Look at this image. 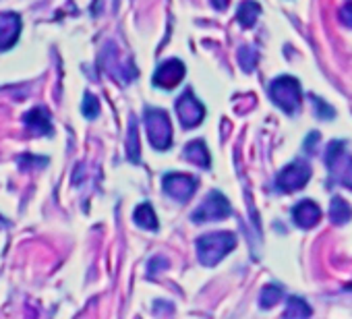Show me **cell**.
<instances>
[{
  "label": "cell",
  "instance_id": "6da1fadb",
  "mask_svg": "<svg viewBox=\"0 0 352 319\" xmlns=\"http://www.w3.org/2000/svg\"><path fill=\"white\" fill-rule=\"evenodd\" d=\"M237 247V237L228 231H218V233H207L197 241V257L203 265L211 268L220 263L230 251Z\"/></svg>",
  "mask_w": 352,
  "mask_h": 319
},
{
  "label": "cell",
  "instance_id": "7a4b0ae2",
  "mask_svg": "<svg viewBox=\"0 0 352 319\" xmlns=\"http://www.w3.org/2000/svg\"><path fill=\"white\" fill-rule=\"evenodd\" d=\"M270 97L286 115H294L301 108V97H303L298 79H294L290 75L274 79L270 83Z\"/></svg>",
  "mask_w": 352,
  "mask_h": 319
},
{
  "label": "cell",
  "instance_id": "3957f363",
  "mask_svg": "<svg viewBox=\"0 0 352 319\" xmlns=\"http://www.w3.org/2000/svg\"><path fill=\"white\" fill-rule=\"evenodd\" d=\"M325 164L331 172V178L340 180L346 189L352 191V156L346 152L342 141H331L325 154Z\"/></svg>",
  "mask_w": 352,
  "mask_h": 319
},
{
  "label": "cell",
  "instance_id": "277c9868",
  "mask_svg": "<svg viewBox=\"0 0 352 319\" xmlns=\"http://www.w3.org/2000/svg\"><path fill=\"white\" fill-rule=\"evenodd\" d=\"M145 129H148L150 143L156 150H168L172 145V125H170V117L164 110H158V108L148 110Z\"/></svg>",
  "mask_w": 352,
  "mask_h": 319
},
{
  "label": "cell",
  "instance_id": "5b68a950",
  "mask_svg": "<svg viewBox=\"0 0 352 319\" xmlns=\"http://www.w3.org/2000/svg\"><path fill=\"white\" fill-rule=\"evenodd\" d=\"M230 214H232L230 201H228L222 193L211 191V193H209V195L199 203V207L193 211L191 220H193V222H201V224H205V222H218V220H224V218H228Z\"/></svg>",
  "mask_w": 352,
  "mask_h": 319
},
{
  "label": "cell",
  "instance_id": "8992f818",
  "mask_svg": "<svg viewBox=\"0 0 352 319\" xmlns=\"http://www.w3.org/2000/svg\"><path fill=\"white\" fill-rule=\"evenodd\" d=\"M311 178V166L305 160H294L292 164H288L276 178V185L280 191L284 193H292L303 189Z\"/></svg>",
  "mask_w": 352,
  "mask_h": 319
},
{
  "label": "cell",
  "instance_id": "52a82bcc",
  "mask_svg": "<svg viewBox=\"0 0 352 319\" xmlns=\"http://www.w3.org/2000/svg\"><path fill=\"white\" fill-rule=\"evenodd\" d=\"M176 113H178L180 125H183L185 129H195V127L205 119V108H203V104H201L191 91H185V93L176 99Z\"/></svg>",
  "mask_w": 352,
  "mask_h": 319
},
{
  "label": "cell",
  "instance_id": "ba28073f",
  "mask_svg": "<svg viewBox=\"0 0 352 319\" xmlns=\"http://www.w3.org/2000/svg\"><path fill=\"white\" fill-rule=\"evenodd\" d=\"M199 180L193 176V174H180V172H172V174H166L164 180H162V187L164 191L176 199V201H189L197 189Z\"/></svg>",
  "mask_w": 352,
  "mask_h": 319
},
{
  "label": "cell",
  "instance_id": "9c48e42d",
  "mask_svg": "<svg viewBox=\"0 0 352 319\" xmlns=\"http://www.w3.org/2000/svg\"><path fill=\"white\" fill-rule=\"evenodd\" d=\"M185 73H187L185 64L180 60L172 58V60H166L158 67V71L154 75V83L162 89H172L183 81Z\"/></svg>",
  "mask_w": 352,
  "mask_h": 319
},
{
  "label": "cell",
  "instance_id": "30bf717a",
  "mask_svg": "<svg viewBox=\"0 0 352 319\" xmlns=\"http://www.w3.org/2000/svg\"><path fill=\"white\" fill-rule=\"evenodd\" d=\"M292 218L294 224L301 228H313L319 220H321V209L315 201L311 199H303L292 207Z\"/></svg>",
  "mask_w": 352,
  "mask_h": 319
},
{
  "label": "cell",
  "instance_id": "8fae6325",
  "mask_svg": "<svg viewBox=\"0 0 352 319\" xmlns=\"http://www.w3.org/2000/svg\"><path fill=\"white\" fill-rule=\"evenodd\" d=\"M21 34V19L15 13H7L0 17V52L15 46Z\"/></svg>",
  "mask_w": 352,
  "mask_h": 319
},
{
  "label": "cell",
  "instance_id": "7c38bea8",
  "mask_svg": "<svg viewBox=\"0 0 352 319\" xmlns=\"http://www.w3.org/2000/svg\"><path fill=\"white\" fill-rule=\"evenodd\" d=\"M25 125L36 135H52V121L44 108H34L25 115Z\"/></svg>",
  "mask_w": 352,
  "mask_h": 319
},
{
  "label": "cell",
  "instance_id": "4fadbf2b",
  "mask_svg": "<svg viewBox=\"0 0 352 319\" xmlns=\"http://www.w3.org/2000/svg\"><path fill=\"white\" fill-rule=\"evenodd\" d=\"M185 158L191 162V164H195V166H199V168H209V152H207V147H205V143L201 141V139H195V141H191L187 147H185Z\"/></svg>",
  "mask_w": 352,
  "mask_h": 319
},
{
  "label": "cell",
  "instance_id": "5bb4252c",
  "mask_svg": "<svg viewBox=\"0 0 352 319\" xmlns=\"http://www.w3.org/2000/svg\"><path fill=\"white\" fill-rule=\"evenodd\" d=\"M329 218L336 226H342L346 224L350 218H352V207L342 199V197H333L331 203H329Z\"/></svg>",
  "mask_w": 352,
  "mask_h": 319
},
{
  "label": "cell",
  "instance_id": "9a60e30c",
  "mask_svg": "<svg viewBox=\"0 0 352 319\" xmlns=\"http://www.w3.org/2000/svg\"><path fill=\"white\" fill-rule=\"evenodd\" d=\"M133 220H135L137 226H141L145 231H158V218H156V211H154L152 203H141L135 209Z\"/></svg>",
  "mask_w": 352,
  "mask_h": 319
},
{
  "label": "cell",
  "instance_id": "2e32d148",
  "mask_svg": "<svg viewBox=\"0 0 352 319\" xmlns=\"http://www.w3.org/2000/svg\"><path fill=\"white\" fill-rule=\"evenodd\" d=\"M311 317V307L305 298L301 296H290L288 305L284 309L282 319H309Z\"/></svg>",
  "mask_w": 352,
  "mask_h": 319
},
{
  "label": "cell",
  "instance_id": "e0dca14e",
  "mask_svg": "<svg viewBox=\"0 0 352 319\" xmlns=\"http://www.w3.org/2000/svg\"><path fill=\"white\" fill-rule=\"evenodd\" d=\"M261 13V7L255 3V0H245V3H241L239 11H237V19L243 27H253L257 17Z\"/></svg>",
  "mask_w": 352,
  "mask_h": 319
},
{
  "label": "cell",
  "instance_id": "ac0fdd59",
  "mask_svg": "<svg viewBox=\"0 0 352 319\" xmlns=\"http://www.w3.org/2000/svg\"><path fill=\"white\" fill-rule=\"evenodd\" d=\"M127 156L131 162L139 164L141 162V147H139V131H137V123L131 121L129 127V137H127Z\"/></svg>",
  "mask_w": 352,
  "mask_h": 319
},
{
  "label": "cell",
  "instance_id": "d6986e66",
  "mask_svg": "<svg viewBox=\"0 0 352 319\" xmlns=\"http://www.w3.org/2000/svg\"><path fill=\"white\" fill-rule=\"evenodd\" d=\"M282 298H284L282 288L276 286V284H270V286L263 288V292H261V296H259V305H261L263 309H272V307H276Z\"/></svg>",
  "mask_w": 352,
  "mask_h": 319
},
{
  "label": "cell",
  "instance_id": "ffe728a7",
  "mask_svg": "<svg viewBox=\"0 0 352 319\" xmlns=\"http://www.w3.org/2000/svg\"><path fill=\"white\" fill-rule=\"evenodd\" d=\"M239 60H241L243 71H245V73H251V71L255 69V64H257V52H255L253 48L245 46V48L239 50Z\"/></svg>",
  "mask_w": 352,
  "mask_h": 319
},
{
  "label": "cell",
  "instance_id": "44dd1931",
  "mask_svg": "<svg viewBox=\"0 0 352 319\" xmlns=\"http://www.w3.org/2000/svg\"><path fill=\"white\" fill-rule=\"evenodd\" d=\"M81 110H83V117L85 119H95L97 117V113H99V102H97V97L93 93H85Z\"/></svg>",
  "mask_w": 352,
  "mask_h": 319
},
{
  "label": "cell",
  "instance_id": "7402d4cb",
  "mask_svg": "<svg viewBox=\"0 0 352 319\" xmlns=\"http://www.w3.org/2000/svg\"><path fill=\"white\" fill-rule=\"evenodd\" d=\"M311 102L315 104V108H319V110H315L321 119H331L333 117V110H331V106H327L321 97H317V95H311Z\"/></svg>",
  "mask_w": 352,
  "mask_h": 319
},
{
  "label": "cell",
  "instance_id": "603a6c76",
  "mask_svg": "<svg viewBox=\"0 0 352 319\" xmlns=\"http://www.w3.org/2000/svg\"><path fill=\"white\" fill-rule=\"evenodd\" d=\"M340 21L346 25V27H352V3H346L342 9H340Z\"/></svg>",
  "mask_w": 352,
  "mask_h": 319
},
{
  "label": "cell",
  "instance_id": "cb8c5ba5",
  "mask_svg": "<svg viewBox=\"0 0 352 319\" xmlns=\"http://www.w3.org/2000/svg\"><path fill=\"white\" fill-rule=\"evenodd\" d=\"M160 259H162V257H156V261L150 263V274H152V276L158 272V268H164V265H166V261H160Z\"/></svg>",
  "mask_w": 352,
  "mask_h": 319
},
{
  "label": "cell",
  "instance_id": "d4e9b609",
  "mask_svg": "<svg viewBox=\"0 0 352 319\" xmlns=\"http://www.w3.org/2000/svg\"><path fill=\"white\" fill-rule=\"evenodd\" d=\"M211 5L218 9V11H224L228 7V0H211Z\"/></svg>",
  "mask_w": 352,
  "mask_h": 319
},
{
  "label": "cell",
  "instance_id": "484cf974",
  "mask_svg": "<svg viewBox=\"0 0 352 319\" xmlns=\"http://www.w3.org/2000/svg\"><path fill=\"white\" fill-rule=\"evenodd\" d=\"M5 224H7V220H5V218H3V216H0V228H3V226H5Z\"/></svg>",
  "mask_w": 352,
  "mask_h": 319
}]
</instances>
